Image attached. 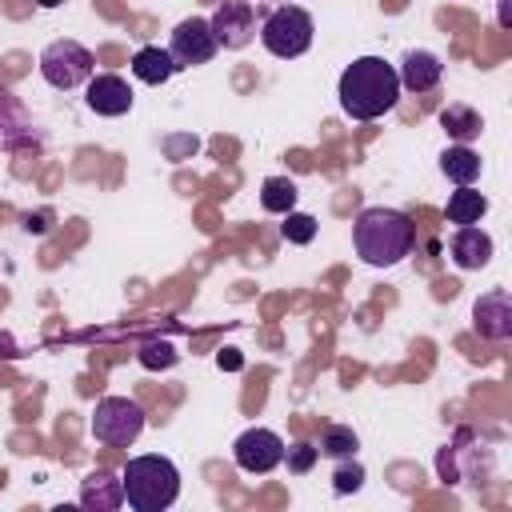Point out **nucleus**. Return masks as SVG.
Returning a JSON list of instances; mask_svg holds the SVG:
<instances>
[{"instance_id": "nucleus-15", "label": "nucleus", "mask_w": 512, "mask_h": 512, "mask_svg": "<svg viewBox=\"0 0 512 512\" xmlns=\"http://www.w3.org/2000/svg\"><path fill=\"white\" fill-rule=\"evenodd\" d=\"M80 504L92 508V512H112V508H120V504H124V484H120V476H116L112 468L88 472L84 484H80Z\"/></svg>"}, {"instance_id": "nucleus-2", "label": "nucleus", "mask_w": 512, "mask_h": 512, "mask_svg": "<svg viewBox=\"0 0 512 512\" xmlns=\"http://www.w3.org/2000/svg\"><path fill=\"white\" fill-rule=\"evenodd\" d=\"M352 244H356V256H360L364 264H372V268H392V264H400V260L412 252V244H416V224H412L404 212L376 204V208H364V212L356 216V224H352Z\"/></svg>"}, {"instance_id": "nucleus-11", "label": "nucleus", "mask_w": 512, "mask_h": 512, "mask_svg": "<svg viewBox=\"0 0 512 512\" xmlns=\"http://www.w3.org/2000/svg\"><path fill=\"white\" fill-rule=\"evenodd\" d=\"M472 328L484 340H508L512 336V296H508V288H492L472 304Z\"/></svg>"}, {"instance_id": "nucleus-24", "label": "nucleus", "mask_w": 512, "mask_h": 512, "mask_svg": "<svg viewBox=\"0 0 512 512\" xmlns=\"http://www.w3.org/2000/svg\"><path fill=\"white\" fill-rule=\"evenodd\" d=\"M360 484H364V468H360L356 460H352V464L344 460V464L336 468V476H332V488H336L340 496H348V492H356Z\"/></svg>"}, {"instance_id": "nucleus-25", "label": "nucleus", "mask_w": 512, "mask_h": 512, "mask_svg": "<svg viewBox=\"0 0 512 512\" xmlns=\"http://www.w3.org/2000/svg\"><path fill=\"white\" fill-rule=\"evenodd\" d=\"M284 456H288V472H308V468L316 464L320 448H316V444H308V440H300V444H292Z\"/></svg>"}, {"instance_id": "nucleus-12", "label": "nucleus", "mask_w": 512, "mask_h": 512, "mask_svg": "<svg viewBox=\"0 0 512 512\" xmlns=\"http://www.w3.org/2000/svg\"><path fill=\"white\" fill-rule=\"evenodd\" d=\"M132 84L124 80V76H116V72H100V76H92L88 80V108L96 112V116H124L128 108H132Z\"/></svg>"}, {"instance_id": "nucleus-14", "label": "nucleus", "mask_w": 512, "mask_h": 512, "mask_svg": "<svg viewBox=\"0 0 512 512\" xmlns=\"http://www.w3.org/2000/svg\"><path fill=\"white\" fill-rule=\"evenodd\" d=\"M448 252H452V260H456V268H464V272L484 268V264L492 260V236H488L484 228H476V224H460V228L452 232Z\"/></svg>"}, {"instance_id": "nucleus-26", "label": "nucleus", "mask_w": 512, "mask_h": 512, "mask_svg": "<svg viewBox=\"0 0 512 512\" xmlns=\"http://www.w3.org/2000/svg\"><path fill=\"white\" fill-rule=\"evenodd\" d=\"M220 368H240V356H236V348H224V352H220Z\"/></svg>"}, {"instance_id": "nucleus-4", "label": "nucleus", "mask_w": 512, "mask_h": 512, "mask_svg": "<svg viewBox=\"0 0 512 512\" xmlns=\"http://www.w3.org/2000/svg\"><path fill=\"white\" fill-rule=\"evenodd\" d=\"M144 432V408L128 396H100L92 408V436L108 448H128Z\"/></svg>"}, {"instance_id": "nucleus-9", "label": "nucleus", "mask_w": 512, "mask_h": 512, "mask_svg": "<svg viewBox=\"0 0 512 512\" xmlns=\"http://www.w3.org/2000/svg\"><path fill=\"white\" fill-rule=\"evenodd\" d=\"M232 456H236V464H240L244 472L264 476V472H272V468L284 460V440H280L272 428H248V432L236 436Z\"/></svg>"}, {"instance_id": "nucleus-22", "label": "nucleus", "mask_w": 512, "mask_h": 512, "mask_svg": "<svg viewBox=\"0 0 512 512\" xmlns=\"http://www.w3.org/2000/svg\"><path fill=\"white\" fill-rule=\"evenodd\" d=\"M280 236H284L288 244H312V236H316V220H312L308 212H284Z\"/></svg>"}, {"instance_id": "nucleus-21", "label": "nucleus", "mask_w": 512, "mask_h": 512, "mask_svg": "<svg viewBox=\"0 0 512 512\" xmlns=\"http://www.w3.org/2000/svg\"><path fill=\"white\" fill-rule=\"evenodd\" d=\"M320 456H332V460H352L356 456V448H360V440H356V432L352 428H344V424H328L324 432H320Z\"/></svg>"}, {"instance_id": "nucleus-1", "label": "nucleus", "mask_w": 512, "mask_h": 512, "mask_svg": "<svg viewBox=\"0 0 512 512\" xmlns=\"http://www.w3.org/2000/svg\"><path fill=\"white\" fill-rule=\"evenodd\" d=\"M400 100V76L384 56H360L340 72V108L352 120H380Z\"/></svg>"}, {"instance_id": "nucleus-13", "label": "nucleus", "mask_w": 512, "mask_h": 512, "mask_svg": "<svg viewBox=\"0 0 512 512\" xmlns=\"http://www.w3.org/2000/svg\"><path fill=\"white\" fill-rule=\"evenodd\" d=\"M396 76H400V88H408V92H432L440 84V76H444V64H440L436 52L412 48V52H404Z\"/></svg>"}, {"instance_id": "nucleus-27", "label": "nucleus", "mask_w": 512, "mask_h": 512, "mask_svg": "<svg viewBox=\"0 0 512 512\" xmlns=\"http://www.w3.org/2000/svg\"><path fill=\"white\" fill-rule=\"evenodd\" d=\"M36 4H40V8H60L64 0H36Z\"/></svg>"}, {"instance_id": "nucleus-16", "label": "nucleus", "mask_w": 512, "mask_h": 512, "mask_svg": "<svg viewBox=\"0 0 512 512\" xmlns=\"http://www.w3.org/2000/svg\"><path fill=\"white\" fill-rule=\"evenodd\" d=\"M172 72H176V60L160 44H144L132 56V76L144 80V84H164V80H172Z\"/></svg>"}, {"instance_id": "nucleus-6", "label": "nucleus", "mask_w": 512, "mask_h": 512, "mask_svg": "<svg viewBox=\"0 0 512 512\" xmlns=\"http://www.w3.org/2000/svg\"><path fill=\"white\" fill-rule=\"evenodd\" d=\"M40 76L52 88L72 92V88H80V84L92 80V52L80 40H52L40 52Z\"/></svg>"}, {"instance_id": "nucleus-19", "label": "nucleus", "mask_w": 512, "mask_h": 512, "mask_svg": "<svg viewBox=\"0 0 512 512\" xmlns=\"http://www.w3.org/2000/svg\"><path fill=\"white\" fill-rule=\"evenodd\" d=\"M484 212H488V196H484V192H476L472 184L456 188V192L448 196V208H444V216H448L452 224H476Z\"/></svg>"}, {"instance_id": "nucleus-3", "label": "nucleus", "mask_w": 512, "mask_h": 512, "mask_svg": "<svg viewBox=\"0 0 512 512\" xmlns=\"http://www.w3.org/2000/svg\"><path fill=\"white\" fill-rule=\"evenodd\" d=\"M120 484H124V500L132 512H164L180 496V472L160 452L132 456L120 472Z\"/></svg>"}, {"instance_id": "nucleus-8", "label": "nucleus", "mask_w": 512, "mask_h": 512, "mask_svg": "<svg viewBox=\"0 0 512 512\" xmlns=\"http://www.w3.org/2000/svg\"><path fill=\"white\" fill-rule=\"evenodd\" d=\"M216 36H212V24L204 16H188L172 28V40H168V56L176 60V68H196V64H208L216 56Z\"/></svg>"}, {"instance_id": "nucleus-7", "label": "nucleus", "mask_w": 512, "mask_h": 512, "mask_svg": "<svg viewBox=\"0 0 512 512\" xmlns=\"http://www.w3.org/2000/svg\"><path fill=\"white\" fill-rule=\"evenodd\" d=\"M40 144H44V132L32 120V112L20 104V96L12 88H0V148L4 152H28Z\"/></svg>"}, {"instance_id": "nucleus-23", "label": "nucleus", "mask_w": 512, "mask_h": 512, "mask_svg": "<svg viewBox=\"0 0 512 512\" xmlns=\"http://www.w3.org/2000/svg\"><path fill=\"white\" fill-rule=\"evenodd\" d=\"M140 364L144 368H172L176 364V348L168 340H148V344H140Z\"/></svg>"}, {"instance_id": "nucleus-20", "label": "nucleus", "mask_w": 512, "mask_h": 512, "mask_svg": "<svg viewBox=\"0 0 512 512\" xmlns=\"http://www.w3.org/2000/svg\"><path fill=\"white\" fill-rule=\"evenodd\" d=\"M260 208H264V212H276V216L292 212V208H296V184H292L288 176H268V180L260 184Z\"/></svg>"}, {"instance_id": "nucleus-18", "label": "nucleus", "mask_w": 512, "mask_h": 512, "mask_svg": "<svg viewBox=\"0 0 512 512\" xmlns=\"http://www.w3.org/2000/svg\"><path fill=\"white\" fill-rule=\"evenodd\" d=\"M440 128H444L456 144H468V140H476V136H480L484 120H480V112H476V108H468V104H448V108L440 112Z\"/></svg>"}, {"instance_id": "nucleus-10", "label": "nucleus", "mask_w": 512, "mask_h": 512, "mask_svg": "<svg viewBox=\"0 0 512 512\" xmlns=\"http://www.w3.org/2000/svg\"><path fill=\"white\" fill-rule=\"evenodd\" d=\"M208 24H212L216 44H224V48H244L256 36V12H252L248 0H224L208 16Z\"/></svg>"}, {"instance_id": "nucleus-5", "label": "nucleus", "mask_w": 512, "mask_h": 512, "mask_svg": "<svg viewBox=\"0 0 512 512\" xmlns=\"http://www.w3.org/2000/svg\"><path fill=\"white\" fill-rule=\"evenodd\" d=\"M260 44L280 60L304 56L312 48V16L296 4H284V8L268 12V20L260 24Z\"/></svg>"}, {"instance_id": "nucleus-17", "label": "nucleus", "mask_w": 512, "mask_h": 512, "mask_svg": "<svg viewBox=\"0 0 512 512\" xmlns=\"http://www.w3.org/2000/svg\"><path fill=\"white\" fill-rule=\"evenodd\" d=\"M440 172H444L456 188L476 184V176H480V156H476L468 144H452V148L440 152Z\"/></svg>"}]
</instances>
